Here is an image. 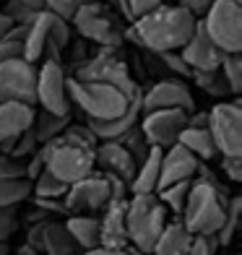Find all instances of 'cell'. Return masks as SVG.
Masks as SVG:
<instances>
[{"label":"cell","instance_id":"6da1fadb","mask_svg":"<svg viewBox=\"0 0 242 255\" xmlns=\"http://www.w3.org/2000/svg\"><path fill=\"white\" fill-rule=\"evenodd\" d=\"M195 29V18L182 10L180 5H161L154 13L138 18L128 29V37L146 47L148 52H180L188 44L190 34Z\"/></svg>","mask_w":242,"mask_h":255},{"label":"cell","instance_id":"7a4b0ae2","mask_svg":"<svg viewBox=\"0 0 242 255\" xmlns=\"http://www.w3.org/2000/svg\"><path fill=\"white\" fill-rule=\"evenodd\" d=\"M227 193L229 190L224 185L193 180L180 224L190 235H216L224 224V216H227V201H229Z\"/></svg>","mask_w":242,"mask_h":255},{"label":"cell","instance_id":"3957f363","mask_svg":"<svg viewBox=\"0 0 242 255\" xmlns=\"http://www.w3.org/2000/svg\"><path fill=\"white\" fill-rule=\"evenodd\" d=\"M65 94L71 107L76 104L89 120H115L135 102V99L130 102L122 91L112 89L107 84L78 81V78H65Z\"/></svg>","mask_w":242,"mask_h":255},{"label":"cell","instance_id":"277c9868","mask_svg":"<svg viewBox=\"0 0 242 255\" xmlns=\"http://www.w3.org/2000/svg\"><path fill=\"white\" fill-rule=\"evenodd\" d=\"M39 156L44 161V169L65 185H73L94 172V148L78 146L63 135L42 143Z\"/></svg>","mask_w":242,"mask_h":255},{"label":"cell","instance_id":"5b68a950","mask_svg":"<svg viewBox=\"0 0 242 255\" xmlns=\"http://www.w3.org/2000/svg\"><path fill=\"white\" fill-rule=\"evenodd\" d=\"M128 242L138 253H151L161 229L167 227V208L159 203L156 195H133L125 214Z\"/></svg>","mask_w":242,"mask_h":255},{"label":"cell","instance_id":"8992f818","mask_svg":"<svg viewBox=\"0 0 242 255\" xmlns=\"http://www.w3.org/2000/svg\"><path fill=\"white\" fill-rule=\"evenodd\" d=\"M203 26L211 42L224 55L242 52V5L227 3V0H214L211 10L203 18Z\"/></svg>","mask_w":242,"mask_h":255},{"label":"cell","instance_id":"52a82bcc","mask_svg":"<svg viewBox=\"0 0 242 255\" xmlns=\"http://www.w3.org/2000/svg\"><path fill=\"white\" fill-rule=\"evenodd\" d=\"M209 133L216 143V151L222 156L242 159V104L222 102L209 112Z\"/></svg>","mask_w":242,"mask_h":255},{"label":"cell","instance_id":"ba28073f","mask_svg":"<svg viewBox=\"0 0 242 255\" xmlns=\"http://www.w3.org/2000/svg\"><path fill=\"white\" fill-rule=\"evenodd\" d=\"M0 104L37 107V68L24 57L0 63Z\"/></svg>","mask_w":242,"mask_h":255},{"label":"cell","instance_id":"9c48e42d","mask_svg":"<svg viewBox=\"0 0 242 255\" xmlns=\"http://www.w3.org/2000/svg\"><path fill=\"white\" fill-rule=\"evenodd\" d=\"M76 78L78 81H94V84H107L112 89L122 91L130 102L141 99V89H138L135 81L130 78L128 65L122 60H118V57L112 55V50H102L97 57H91L86 65H81Z\"/></svg>","mask_w":242,"mask_h":255},{"label":"cell","instance_id":"30bf717a","mask_svg":"<svg viewBox=\"0 0 242 255\" xmlns=\"http://www.w3.org/2000/svg\"><path fill=\"white\" fill-rule=\"evenodd\" d=\"M73 21H76V29L84 34L86 39L99 42L105 50L120 47L122 34H120L118 26H115V21L107 13V8L102 3H97V0H89L86 5H81L78 13L73 16Z\"/></svg>","mask_w":242,"mask_h":255},{"label":"cell","instance_id":"8fae6325","mask_svg":"<svg viewBox=\"0 0 242 255\" xmlns=\"http://www.w3.org/2000/svg\"><path fill=\"white\" fill-rule=\"evenodd\" d=\"M68 214H81V211H105L112 203V190L105 175L91 172L89 177L78 180L73 185H68V193L63 198Z\"/></svg>","mask_w":242,"mask_h":255},{"label":"cell","instance_id":"7c38bea8","mask_svg":"<svg viewBox=\"0 0 242 255\" xmlns=\"http://www.w3.org/2000/svg\"><path fill=\"white\" fill-rule=\"evenodd\" d=\"M37 104L42 107V112L57 115V118L71 115V102L65 94V73L60 63L47 60L37 71Z\"/></svg>","mask_w":242,"mask_h":255},{"label":"cell","instance_id":"4fadbf2b","mask_svg":"<svg viewBox=\"0 0 242 255\" xmlns=\"http://www.w3.org/2000/svg\"><path fill=\"white\" fill-rule=\"evenodd\" d=\"M188 128V115L182 110H159V112H146V118L138 130L143 133L146 143L151 148H169L177 143L180 133Z\"/></svg>","mask_w":242,"mask_h":255},{"label":"cell","instance_id":"5bb4252c","mask_svg":"<svg viewBox=\"0 0 242 255\" xmlns=\"http://www.w3.org/2000/svg\"><path fill=\"white\" fill-rule=\"evenodd\" d=\"M182 60L188 63V68L193 73H211V71H219L224 63V52L216 47V44L211 42V37L206 34V26L203 21H195V29L190 34L188 44L180 50Z\"/></svg>","mask_w":242,"mask_h":255},{"label":"cell","instance_id":"9a60e30c","mask_svg":"<svg viewBox=\"0 0 242 255\" xmlns=\"http://www.w3.org/2000/svg\"><path fill=\"white\" fill-rule=\"evenodd\" d=\"M141 110L159 112V110H182L190 115L195 110V102L190 89L182 81H159L141 97Z\"/></svg>","mask_w":242,"mask_h":255},{"label":"cell","instance_id":"2e32d148","mask_svg":"<svg viewBox=\"0 0 242 255\" xmlns=\"http://www.w3.org/2000/svg\"><path fill=\"white\" fill-rule=\"evenodd\" d=\"M201 161L195 159L190 151H185L180 143L169 146L161 151V169H159V182H156V190H164L169 185H177V182H190L198 172Z\"/></svg>","mask_w":242,"mask_h":255},{"label":"cell","instance_id":"e0dca14e","mask_svg":"<svg viewBox=\"0 0 242 255\" xmlns=\"http://www.w3.org/2000/svg\"><path fill=\"white\" fill-rule=\"evenodd\" d=\"M128 201H112L105 208V219L99 222V248L105 250H125L128 242V227H125Z\"/></svg>","mask_w":242,"mask_h":255},{"label":"cell","instance_id":"ac0fdd59","mask_svg":"<svg viewBox=\"0 0 242 255\" xmlns=\"http://www.w3.org/2000/svg\"><path fill=\"white\" fill-rule=\"evenodd\" d=\"M94 167L102 169V175H115L128 185L135 175V161L122 143H99L94 148Z\"/></svg>","mask_w":242,"mask_h":255},{"label":"cell","instance_id":"d6986e66","mask_svg":"<svg viewBox=\"0 0 242 255\" xmlns=\"http://www.w3.org/2000/svg\"><path fill=\"white\" fill-rule=\"evenodd\" d=\"M138 115H141V99H135L120 118H115V120H86V128L102 143H120L138 125Z\"/></svg>","mask_w":242,"mask_h":255},{"label":"cell","instance_id":"ffe728a7","mask_svg":"<svg viewBox=\"0 0 242 255\" xmlns=\"http://www.w3.org/2000/svg\"><path fill=\"white\" fill-rule=\"evenodd\" d=\"M50 44V13L39 10L34 13V18L26 24V34H24V60L26 63H37L42 60V55L47 52Z\"/></svg>","mask_w":242,"mask_h":255},{"label":"cell","instance_id":"44dd1931","mask_svg":"<svg viewBox=\"0 0 242 255\" xmlns=\"http://www.w3.org/2000/svg\"><path fill=\"white\" fill-rule=\"evenodd\" d=\"M34 123V110L24 104H0V143L21 135Z\"/></svg>","mask_w":242,"mask_h":255},{"label":"cell","instance_id":"7402d4cb","mask_svg":"<svg viewBox=\"0 0 242 255\" xmlns=\"http://www.w3.org/2000/svg\"><path fill=\"white\" fill-rule=\"evenodd\" d=\"M177 143L185 148V151H190L195 159L201 161H209L214 159L219 151H216V143H214V138L209 133V128H185V130L180 133L177 138Z\"/></svg>","mask_w":242,"mask_h":255},{"label":"cell","instance_id":"603a6c76","mask_svg":"<svg viewBox=\"0 0 242 255\" xmlns=\"http://www.w3.org/2000/svg\"><path fill=\"white\" fill-rule=\"evenodd\" d=\"M190 240H193V235L180 222L167 224L164 229H161V235L156 240L151 255H188Z\"/></svg>","mask_w":242,"mask_h":255},{"label":"cell","instance_id":"cb8c5ba5","mask_svg":"<svg viewBox=\"0 0 242 255\" xmlns=\"http://www.w3.org/2000/svg\"><path fill=\"white\" fill-rule=\"evenodd\" d=\"M65 229L84 253L99 248V219H94V216H71L65 222Z\"/></svg>","mask_w":242,"mask_h":255},{"label":"cell","instance_id":"d4e9b609","mask_svg":"<svg viewBox=\"0 0 242 255\" xmlns=\"http://www.w3.org/2000/svg\"><path fill=\"white\" fill-rule=\"evenodd\" d=\"M42 248L47 255H84V250L76 245V240L68 235L65 224H47L44 227Z\"/></svg>","mask_w":242,"mask_h":255},{"label":"cell","instance_id":"484cf974","mask_svg":"<svg viewBox=\"0 0 242 255\" xmlns=\"http://www.w3.org/2000/svg\"><path fill=\"white\" fill-rule=\"evenodd\" d=\"M71 125V115L68 118H57V115H50V112H37L34 115V123H31V130H34V138L37 143H47V141H55L57 135L65 133V128Z\"/></svg>","mask_w":242,"mask_h":255},{"label":"cell","instance_id":"4316f807","mask_svg":"<svg viewBox=\"0 0 242 255\" xmlns=\"http://www.w3.org/2000/svg\"><path fill=\"white\" fill-rule=\"evenodd\" d=\"M31 193L34 198H44V201H63L65 193H68V185L60 182L57 177H52L47 169L42 172V175L31 182Z\"/></svg>","mask_w":242,"mask_h":255},{"label":"cell","instance_id":"83f0119b","mask_svg":"<svg viewBox=\"0 0 242 255\" xmlns=\"http://www.w3.org/2000/svg\"><path fill=\"white\" fill-rule=\"evenodd\" d=\"M31 195L29 180H0V208H16Z\"/></svg>","mask_w":242,"mask_h":255},{"label":"cell","instance_id":"f1b7e54d","mask_svg":"<svg viewBox=\"0 0 242 255\" xmlns=\"http://www.w3.org/2000/svg\"><path fill=\"white\" fill-rule=\"evenodd\" d=\"M240 211H242V198H240V195H232V198L227 201V216H224V224H222V229L216 232L219 248H227L229 242H232V237L237 235Z\"/></svg>","mask_w":242,"mask_h":255},{"label":"cell","instance_id":"f546056e","mask_svg":"<svg viewBox=\"0 0 242 255\" xmlns=\"http://www.w3.org/2000/svg\"><path fill=\"white\" fill-rule=\"evenodd\" d=\"M37 138H34V130L29 128V130H24L21 135L10 138V141L0 143V151H3V156H10V159H24L29 154H37Z\"/></svg>","mask_w":242,"mask_h":255},{"label":"cell","instance_id":"4dcf8cb0","mask_svg":"<svg viewBox=\"0 0 242 255\" xmlns=\"http://www.w3.org/2000/svg\"><path fill=\"white\" fill-rule=\"evenodd\" d=\"M193 182V180H190ZM190 182H177V185H169V188L159 190V203L164 208H172L175 214L185 211V203H188V193H190Z\"/></svg>","mask_w":242,"mask_h":255},{"label":"cell","instance_id":"1f68e13d","mask_svg":"<svg viewBox=\"0 0 242 255\" xmlns=\"http://www.w3.org/2000/svg\"><path fill=\"white\" fill-rule=\"evenodd\" d=\"M219 71H222L227 86H229V94L240 97L242 94V57L240 55H227Z\"/></svg>","mask_w":242,"mask_h":255},{"label":"cell","instance_id":"d6a6232c","mask_svg":"<svg viewBox=\"0 0 242 255\" xmlns=\"http://www.w3.org/2000/svg\"><path fill=\"white\" fill-rule=\"evenodd\" d=\"M193 81L198 84L206 94L211 97H227L229 94V86L222 76V71H211V73H193Z\"/></svg>","mask_w":242,"mask_h":255},{"label":"cell","instance_id":"836d02e7","mask_svg":"<svg viewBox=\"0 0 242 255\" xmlns=\"http://www.w3.org/2000/svg\"><path fill=\"white\" fill-rule=\"evenodd\" d=\"M86 3L89 0H44V10L68 24V21H73V16L78 13V8L86 5Z\"/></svg>","mask_w":242,"mask_h":255},{"label":"cell","instance_id":"e575fe53","mask_svg":"<svg viewBox=\"0 0 242 255\" xmlns=\"http://www.w3.org/2000/svg\"><path fill=\"white\" fill-rule=\"evenodd\" d=\"M120 143L125 146V151H128V154L133 156L135 167H138V164H141V161H143V159L148 156V151H151V146L146 143V138H143V133L138 130V128H133V130H130L128 135H125Z\"/></svg>","mask_w":242,"mask_h":255},{"label":"cell","instance_id":"d590c367","mask_svg":"<svg viewBox=\"0 0 242 255\" xmlns=\"http://www.w3.org/2000/svg\"><path fill=\"white\" fill-rule=\"evenodd\" d=\"M0 13H3L13 26H26L29 21L34 18V10H29L26 5H21L18 0H10V3H8L3 10H0Z\"/></svg>","mask_w":242,"mask_h":255},{"label":"cell","instance_id":"8d00e7d4","mask_svg":"<svg viewBox=\"0 0 242 255\" xmlns=\"http://www.w3.org/2000/svg\"><path fill=\"white\" fill-rule=\"evenodd\" d=\"M63 138H68V141H73V143H78V146H86V148H97V138H94V133H91L86 125L71 123V125L65 128Z\"/></svg>","mask_w":242,"mask_h":255},{"label":"cell","instance_id":"74e56055","mask_svg":"<svg viewBox=\"0 0 242 255\" xmlns=\"http://www.w3.org/2000/svg\"><path fill=\"white\" fill-rule=\"evenodd\" d=\"M0 180H26V164L0 154Z\"/></svg>","mask_w":242,"mask_h":255},{"label":"cell","instance_id":"f35d334b","mask_svg":"<svg viewBox=\"0 0 242 255\" xmlns=\"http://www.w3.org/2000/svg\"><path fill=\"white\" fill-rule=\"evenodd\" d=\"M216 250H219L216 235H193L188 255H216Z\"/></svg>","mask_w":242,"mask_h":255},{"label":"cell","instance_id":"ab89813d","mask_svg":"<svg viewBox=\"0 0 242 255\" xmlns=\"http://www.w3.org/2000/svg\"><path fill=\"white\" fill-rule=\"evenodd\" d=\"M16 229H18L16 208H0V242L8 245V240L16 235Z\"/></svg>","mask_w":242,"mask_h":255},{"label":"cell","instance_id":"60d3db41","mask_svg":"<svg viewBox=\"0 0 242 255\" xmlns=\"http://www.w3.org/2000/svg\"><path fill=\"white\" fill-rule=\"evenodd\" d=\"M164 5V0H128V13H130V21L135 24L138 18H143L148 13H154L156 8Z\"/></svg>","mask_w":242,"mask_h":255},{"label":"cell","instance_id":"b9f144b4","mask_svg":"<svg viewBox=\"0 0 242 255\" xmlns=\"http://www.w3.org/2000/svg\"><path fill=\"white\" fill-rule=\"evenodd\" d=\"M159 60L164 63V65L169 68L172 73H180L182 78H188V76H193V71H190V68H188V63L182 60V55H180V52H161V55H159Z\"/></svg>","mask_w":242,"mask_h":255},{"label":"cell","instance_id":"7bdbcfd3","mask_svg":"<svg viewBox=\"0 0 242 255\" xmlns=\"http://www.w3.org/2000/svg\"><path fill=\"white\" fill-rule=\"evenodd\" d=\"M177 5H180L182 10H188V13H190L195 21H203V18H206V13L211 10L214 0H180Z\"/></svg>","mask_w":242,"mask_h":255},{"label":"cell","instance_id":"ee69618b","mask_svg":"<svg viewBox=\"0 0 242 255\" xmlns=\"http://www.w3.org/2000/svg\"><path fill=\"white\" fill-rule=\"evenodd\" d=\"M18 57H24V44H21V42H13V39L0 42V63L18 60Z\"/></svg>","mask_w":242,"mask_h":255},{"label":"cell","instance_id":"f6af8a7d","mask_svg":"<svg viewBox=\"0 0 242 255\" xmlns=\"http://www.w3.org/2000/svg\"><path fill=\"white\" fill-rule=\"evenodd\" d=\"M222 172L232 182H240L242 180V159H237V156H222Z\"/></svg>","mask_w":242,"mask_h":255},{"label":"cell","instance_id":"bcb514c9","mask_svg":"<svg viewBox=\"0 0 242 255\" xmlns=\"http://www.w3.org/2000/svg\"><path fill=\"white\" fill-rule=\"evenodd\" d=\"M37 201L39 208H44V211H55V214H68V208L63 201H44V198H34Z\"/></svg>","mask_w":242,"mask_h":255},{"label":"cell","instance_id":"7dc6e473","mask_svg":"<svg viewBox=\"0 0 242 255\" xmlns=\"http://www.w3.org/2000/svg\"><path fill=\"white\" fill-rule=\"evenodd\" d=\"M188 128H209V112H190Z\"/></svg>","mask_w":242,"mask_h":255},{"label":"cell","instance_id":"c3c4849f","mask_svg":"<svg viewBox=\"0 0 242 255\" xmlns=\"http://www.w3.org/2000/svg\"><path fill=\"white\" fill-rule=\"evenodd\" d=\"M84 255H141L138 250H130V248H125V250H105V248H94V250H86Z\"/></svg>","mask_w":242,"mask_h":255},{"label":"cell","instance_id":"681fc988","mask_svg":"<svg viewBox=\"0 0 242 255\" xmlns=\"http://www.w3.org/2000/svg\"><path fill=\"white\" fill-rule=\"evenodd\" d=\"M10 29H13V24H10V21H8L3 13H0V42H5V39H8Z\"/></svg>","mask_w":242,"mask_h":255},{"label":"cell","instance_id":"f907efd6","mask_svg":"<svg viewBox=\"0 0 242 255\" xmlns=\"http://www.w3.org/2000/svg\"><path fill=\"white\" fill-rule=\"evenodd\" d=\"M21 5H26L29 10H34V13H39V10H44V0H18Z\"/></svg>","mask_w":242,"mask_h":255},{"label":"cell","instance_id":"816d5d0a","mask_svg":"<svg viewBox=\"0 0 242 255\" xmlns=\"http://www.w3.org/2000/svg\"><path fill=\"white\" fill-rule=\"evenodd\" d=\"M0 255H8V245H3V242H0Z\"/></svg>","mask_w":242,"mask_h":255},{"label":"cell","instance_id":"f5cc1de1","mask_svg":"<svg viewBox=\"0 0 242 255\" xmlns=\"http://www.w3.org/2000/svg\"><path fill=\"white\" fill-rule=\"evenodd\" d=\"M227 3H237V5H240V3H242V0H227Z\"/></svg>","mask_w":242,"mask_h":255}]
</instances>
